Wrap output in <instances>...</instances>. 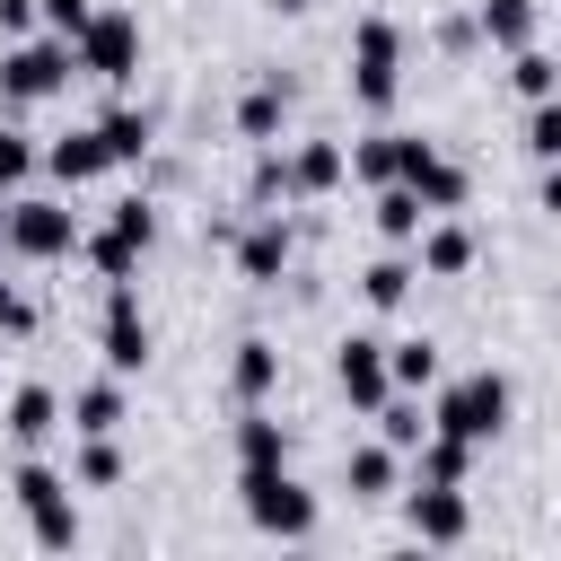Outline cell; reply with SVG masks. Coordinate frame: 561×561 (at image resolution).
<instances>
[{
    "label": "cell",
    "instance_id": "9c48e42d",
    "mask_svg": "<svg viewBox=\"0 0 561 561\" xmlns=\"http://www.w3.org/2000/svg\"><path fill=\"white\" fill-rule=\"evenodd\" d=\"M403 517H412V535H421V543H465V535H473V508H465V491H456V482H412Z\"/></svg>",
    "mask_w": 561,
    "mask_h": 561
},
{
    "label": "cell",
    "instance_id": "5b68a950",
    "mask_svg": "<svg viewBox=\"0 0 561 561\" xmlns=\"http://www.w3.org/2000/svg\"><path fill=\"white\" fill-rule=\"evenodd\" d=\"M351 88H359V105H394V88H403V35H394V18H359V35H351Z\"/></svg>",
    "mask_w": 561,
    "mask_h": 561
},
{
    "label": "cell",
    "instance_id": "3957f363",
    "mask_svg": "<svg viewBox=\"0 0 561 561\" xmlns=\"http://www.w3.org/2000/svg\"><path fill=\"white\" fill-rule=\"evenodd\" d=\"M70 70H79V61H70L61 35H18V44L0 53V96H9V105H44V96L70 88Z\"/></svg>",
    "mask_w": 561,
    "mask_h": 561
},
{
    "label": "cell",
    "instance_id": "8992f818",
    "mask_svg": "<svg viewBox=\"0 0 561 561\" xmlns=\"http://www.w3.org/2000/svg\"><path fill=\"white\" fill-rule=\"evenodd\" d=\"M394 184H412V202L421 210H465V167L456 158H438L430 140H412V131H394Z\"/></svg>",
    "mask_w": 561,
    "mask_h": 561
},
{
    "label": "cell",
    "instance_id": "83f0119b",
    "mask_svg": "<svg viewBox=\"0 0 561 561\" xmlns=\"http://www.w3.org/2000/svg\"><path fill=\"white\" fill-rule=\"evenodd\" d=\"M412 280H421V272H412L403 254H386V263H368V272H359V289H368V307H403V298H412Z\"/></svg>",
    "mask_w": 561,
    "mask_h": 561
},
{
    "label": "cell",
    "instance_id": "30bf717a",
    "mask_svg": "<svg viewBox=\"0 0 561 561\" xmlns=\"http://www.w3.org/2000/svg\"><path fill=\"white\" fill-rule=\"evenodd\" d=\"M333 377H342V394H351V412H377V403L394 394V377H386V342H368V333H351V342H342V359H333Z\"/></svg>",
    "mask_w": 561,
    "mask_h": 561
},
{
    "label": "cell",
    "instance_id": "d6986e66",
    "mask_svg": "<svg viewBox=\"0 0 561 561\" xmlns=\"http://www.w3.org/2000/svg\"><path fill=\"white\" fill-rule=\"evenodd\" d=\"M280 175H289V193H333L342 184V140H307Z\"/></svg>",
    "mask_w": 561,
    "mask_h": 561
},
{
    "label": "cell",
    "instance_id": "74e56055",
    "mask_svg": "<svg viewBox=\"0 0 561 561\" xmlns=\"http://www.w3.org/2000/svg\"><path fill=\"white\" fill-rule=\"evenodd\" d=\"M26 18H35V0H0V26L9 35H26Z\"/></svg>",
    "mask_w": 561,
    "mask_h": 561
},
{
    "label": "cell",
    "instance_id": "44dd1931",
    "mask_svg": "<svg viewBox=\"0 0 561 561\" xmlns=\"http://www.w3.org/2000/svg\"><path fill=\"white\" fill-rule=\"evenodd\" d=\"M228 386H237V403H263V394L280 386V351H272V342H237V368H228Z\"/></svg>",
    "mask_w": 561,
    "mask_h": 561
},
{
    "label": "cell",
    "instance_id": "484cf974",
    "mask_svg": "<svg viewBox=\"0 0 561 561\" xmlns=\"http://www.w3.org/2000/svg\"><path fill=\"white\" fill-rule=\"evenodd\" d=\"M482 35H491L500 53L535 44V0H482Z\"/></svg>",
    "mask_w": 561,
    "mask_h": 561
},
{
    "label": "cell",
    "instance_id": "836d02e7",
    "mask_svg": "<svg viewBox=\"0 0 561 561\" xmlns=\"http://www.w3.org/2000/svg\"><path fill=\"white\" fill-rule=\"evenodd\" d=\"M26 175H35V140H26V131H9V123H0V193H18V184H26Z\"/></svg>",
    "mask_w": 561,
    "mask_h": 561
},
{
    "label": "cell",
    "instance_id": "ac0fdd59",
    "mask_svg": "<svg viewBox=\"0 0 561 561\" xmlns=\"http://www.w3.org/2000/svg\"><path fill=\"white\" fill-rule=\"evenodd\" d=\"M26 526H35V543H44V552H70V543H79V508H70V482H61V491H44V500H26Z\"/></svg>",
    "mask_w": 561,
    "mask_h": 561
},
{
    "label": "cell",
    "instance_id": "52a82bcc",
    "mask_svg": "<svg viewBox=\"0 0 561 561\" xmlns=\"http://www.w3.org/2000/svg\"><path fill=\"white\" fill-rule=\"evenodd\" d=\"M105 368L114 377H140L149 368V316H140V289L131 280H105V333H96Z\"/></svg>",
    "mask_w": 561,
    "mask_h": 561
},
{
    "label": "cell",
    "instance_id": "6da1fadb",
    "mask_svg": "<svg viewBox=\"0 0 561 561\" xmlns=\"http://www.w3.org/2000/svg\"><path fill=\"white\" fill-rule=\"evenodd\" d=\"M508 377L500 368H473V377H456V386H438V403H430V430H447V438H465V447H491L500 430H508Z\"/></svg>",
    "mask_w": 561,
    "mask_h": 561
},
{
    "label": "cell",
    "instance_id": "5bb4252c",
    "mask_svg": "<svg viewBox=\"0 0 561 561\" xmlns=\"http://www.w3.org/2000/svg\"><path fill=\"white\" fill-rule=\"evenodd\" d=\"M53 421H61V394H53V386H18V394H9V438H18V447H44Z\"/></svg>",
    "mask_w": 561,
    "mask_h": 561
},
{
    "label": "cell",
    "instance_id": "8fae6325",
    "mask_svg": "<svg viewBox=\"0 0 561 561\" xmlns=\"http://www.w3.org/2000/svg\"><path fill=\"white\" fill-rule=\"evenodd\" d=\"M44 167H53V184H70V193H79V184H96L114 158H105V140H96V131H61V140L44 149Z\"/></svg>",
    "mask_w": 561,
    "mask_h": 561
},
{
    "label": "cell",
    "instance_id": "d6a6232c",
    "mask_svg": "<svg viewBox=\"0 0 561 561\" xmlns=\"http://www.w3.org/2000/svg\"><path fill=\"white\" fill-rule=\"evenodd\" d=\"M526 158H561V114H552V96H535V114H526Z\"/></svg>",
    "mask_w": 561,
    "mask_h": 561
},
{
    "label": "cell",
    "instance_id": "4fadbf2b",
    "mask_svg": "<svg viewBox=\"0 0 561 561\" xmlns=\"http://www.w3.org/2000/svg\"><path fill=\"white\" fill-rule=\"evenodd\" d=\"M237 272H245V280H280V272H289V228H280V219H254V228L237 237Z\"/></svg>",
    "mask_w": 561,
    "mask_h": 561
},
{
    "label": "cell",
    "instance_id": "f546056e",
    "mask_svg": "<svg viewBox=\"0 0 561 561\" xmlns=\"http://www.w3.org/2000/svg\"><path fill=\"white\" fill-rule=\"evenodd\" d=\"M79 482H88V491H114V482H123V447H114V430L79 447Z\"/></svg>",
    "mask_w": 561,
    "mask_h": 561
},
{
    "label": "cell",
    "instance_id": "7c38bea8",
    "mask_svg": "<svg viewBox=\"0 0 561 561\" xmlns=\"http://www.w3.org/2000/svg\"><path fill=\"white\" fill-rule=\"evenodd\" d=\"M473 456H482V447H465V438H447V430H421V447H412V482H456V491H465Z\"/></svg>",
    "mask_w": 561,
    "mask_h": 561
},
{
    "label": "cell",
    "instance_id": "4316f807",
    "mask_svg": "<svg viewBox=\"0 0 561 561\" xmlns=\"http://www.w3.org/2000/svg\"><path fill=\"white\" fill-rule=\"evenodd\" d=\"M280 114H289V96L263 79V88H245V105H237V131H245V140H272V131H280Z\"/></svg>",
    "mask_w": 561,
    "mask_h": 561
},
{
    "label": "cell",
    "instance_id": "e575fe53",
    "mask_svg": "<svg viewBox=\"0 0 561 561\" xmlns=\"http://www.w3.org/2000/svg\"><path fill=\"white\" fill-rule=\"evenodd\" d=\"M35 18H44V35H61V44H70V35L88 26V0H35Z\"/></svg>",
    "mask_w": 561,
    "mask_h": 561
},
{
    "label": "cell",
    "instance_id": "8d00e7d4",
    "mask_svg": "<svg viewBox=\"0 0 561 561\" xmlns=\"http://www.w3.org/2000/svg\"><path fill=\"white\" fill-rule=\"evenodd\" d=\"M26 324H35V307H26V298L0 280V333H26Z\"/></svg>",
    "mask_w": 561,
    "mask_h": 561
},
{
    "label": "cell",
    "instance_id": "f35d334b",
    "mask_svg": "<svg viewBox=\"0 0 561 561\" xmlns=\"http://www.w3.org/2000/svg\"><path fill=\"white\" fill-rule=\"evenodd\" d=\"M0 245H9V193H0Z\"/></svg>",
    "mask_w": 561,
    "mask_h": 561
},
{
    "label": "cell",
    "instance_id": "ffe728a7",
    "mask_svg": "<svg viewBox=\"0 0 561 561\" xmlns=\"http://www.w3.org/2000/svg\"><path fill=\"white\" fill-rule=\"evenodd\" d=\"M368 219H377V237H394V245H412L430 210L412 202V184H377V202H368Z\"/></svg>",
    "mask_w": 561,
    "mask_h": 561
},
{
    "label": "cell",
    "instance_id": "277c9868",
    "mask_svg": "<svg viewBox=\"0 0 561 561\" xmlns=\"http://www.w3.org/2000/svg\"><path fill=\"white\" fill-rule=\"evenodd\" d=\"M70 61H79L88 79L123 88V79L140 70V18H123V9H88V26L70 35Z\"/></svg>",
    "mask_w": 561,
    "mask_h": 561
},
{
    "label": "cell",
    "instance_id": "ba28073f",
    "mask_svg": "<svg viewBox=\"0 0 561 561\" xmlns=\"http://www.w3.org/2000/svg\"><path fill=\"white\" fill-rule=\"evenodd\" d=\"M9 245H18L26 263H61V254H79V219H70V202H9Z\"/></svg>",
    "mask_w": 561,
    "mask_h": 561
},
{
    "label": "cell",
    "instance_id": "1f68e13d",
    "mask_svg": "<svg viewBox=\"0 0 561 561\" xmlns=\"http://www.w3.org/2000/svg\"><path fill=\"white\" fill-rule=\"evenodd\" d=\"M508 79H517V96H526V105H535V96H552V61H543L535 44H517V53H508Z\"/></svg>",
    "mask_w": 561,
    "mask_h": 561
},
{
    "label": "cell",
    "instance_id": "2e32d148",
    "mask_svg": "<svg viewBox=\"0 0 561 561\" xmlns=\"http://www.w3.org/2000/svg\"><path fill=\"white\" fill-rule=\"evenodd\" d=\"M79 254H88V263H96V280H131V272H140V254H149V245H140V237H123V228H114V219H105V228H96V237H79Z\"/></svg>",
    "mask_w": 561,
    "mask_h": 561
},
{
    "label": "cell",
    "instance_id": "7402d4cb",
    "mask_svg": "<svg viewBox=\"0 0 561 561\" xmlns=\"http://www.w3.org/2000/svg\"><path fill=\"white\" fill-rule=\"evenodd\" d=\"M70 412H79V438H105V430H123V377L105 368L96 386H79V403H70Z\"/></svg>",
    "mask_w": 561,
    "mask_h": 561
},
{
    "label": "cell",
    "instance_id": "4dcf8cb0",
    "mask_svg": "<svg viewBox=\"0 0 561 561\" xmlns=\"http://www.w3.org/2000/svg\"><path fill=\"white\" fill-rule=\"evenodd\" d=\"M342 167H351V175H368V184H394V131H368Z\"/></svg>",
    "mask_w": 561,
    "mask_h": 561
},
{
    "label": "cell",
    "instance_id": "603a6c76",
    "mask_svg": "<svg viewBox=\"0 0 561 561\" xmlns=\"http://www.w3.org/2000/svg\"><path fill=\"white\" fill-rule=\"evenodd\" d=\"M386 377L403 386V394H421V386H438V342H386Z\"/></svg>",
    "mask_w": 561,
    "mask_h": 561
},
{
    "label": "cell",
    "instance_id": "e0dca14e",
    "mask_svg": "<svg viewBox=\"0 0 561 561\" xmlns=\"http://www.w3.org/2000/svg\"><path fill=\"white\" fill-rule=\"evenodd\" d=\"M394 447L377 438V447H351V465H342V482H351V500H394Z\"/></svg>",
    "mask_w": 561,
    "mask_h": 561
},
{
    "label": "cell",
    "instance_id": "d590c367",
    "mask_svg": "<svg viewBox=\"0 0 561 561\" xmlns=\"http://www.w3.org/2000/svg\"><path fill=\"white\" fill-rule=\"evenodd\" d=\"M114 228H123V237H140V245H158V210H149L140 193H131V202H114Z\"/></svg>",
    "mask_w": 561,
    "mask_h": 561
},
{
    "label": "cell",
    "instance_id": "cb8c5ba5",
    "mask_svg": "<svg viewBox=\"0 0 561 561\" xmlns=\"http://www.w3.org/2000/svg\"><path fill=\"white\" fill-rule=\"evenodd\" d=\"M237 465H289V430L263 421L254 403H245V421H237Z\"/></svg>",
    "mask_w": 561,
    "mask_h": 561
},
{
    "label": "cell",
    "instance_id": "f1b7e54d",
    "mask_svg": "<svg viewBox=\"0 0 561 561\" xmlns=\"http://www.w3.org/2000/svg\"><path fill=\"white\" fill-rule=\"evenodd\" d=\"M377 430H386V447H394V456H412L430 421H421V403H394V394H386V403H377Z\"/></svg>",
    "mask_w": 561,
    "mask_h": 561
},
{
    "label": "cell",
    "instance_id": "7a4b0ae2",
    "mask_svg": "<svg viewBox=\"0 0 561 561\" xmlns=\"http://www.w3.org/2000/svg\"><path fill=\"white\" fill-rule=\"evenodd\" d=\"M237 491H245V517L280 543H307L316 535V491L289 482V465H237Z\"/></svg>",
    "mask_w": 561,
    "mask_h": 561
},
{
    "label": "cell",
    "instance_id": "d4e9b609",
    "mask_svg": "<svg viewBox=\"0 0 561 561\" xmlns=\"http://www.w3.org/2000/svg\"><path fill=\"white\" fill-rule=\"evenodd\" d=\"M465 263H473V237H465V228H456V219H447V228H430V237H421V272H430V280H456V272H465Z\"/></svg>",
    "mask_w": 561,
    "mask_h": 561
},
{
    "label": "cell",
    "instance_id": "9a60e30c",
    "mask_svg": "<svg viewBox=\"0 0 561 561\" xmlns=\"http://www.w3.org/2000/svg\"><path fill=\"white\" fill-rule=\"evenodd\" d=\"M88 131L105 140V158H114V167H140V158H149V114H131V105H114V114H96Z\"/></svg>",
    "mask_w": 561,
    "mask_h": 561
}]
</instances>
